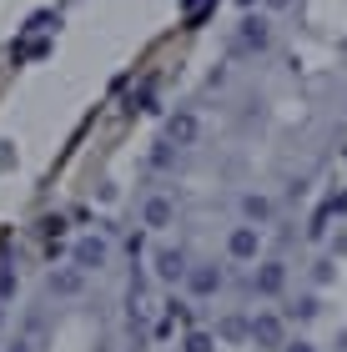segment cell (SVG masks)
<instances>
[{"label":"cell","mask_w":347,"mask_h":352,"mask_svg":"<svg viewBox=\"0 0 347 352\" xmlns=\"http://www.w3.org/2000/svg\"><path fill=\"white\" fill-rule=\"evenodd\" d=\"M71 262H76V267H86V272H101L106 262H111V242L91 232V236H81V242L71 247Z\"/></svg>","instance_id":"3"},{"label":"cell","mask_w":347,"mask_h":352,"mask_svg":"<svg viewBox=\"0 0 347 352\" xmlns=\"http://www.w3.org/2000/svg\"><path fill=\"white\" fill-rule=\"evenodd\" d=\"M216 338H222V342H251V322H247V317H227V322L216 327Z\"/></svg>","instance_id":"12"},{"label":"cell","mask_w":347,"mask_h":352,"mask_svg":"<svg viewBox=\"0 0 347 352\" xmlns=\"http://www.w3.org/2000/svg\"><path fill=\"white\" fill-rule=\"evenodd\" d=\"M292 6V0H267V10H287Z\"/></svg>","instance_id":"22"},{"label":"cell","mask_w":347,"mask_h":352,"mask_svg":"<svg viewBox=\"0 0 347 352\" xmlns=\"http://www.w3.org/2000/svg\"><path fill=\"white\" fill-rule=\"evenodd\" d=\"M5 166H15V146H10V141H0V171H5Z\"/></svg>","instance_id":"19"},{"label":"cell","mask_w":347,"mask_h":352,"mask_svg":"<svg viewBox=\"0 0 347 352\" xmlns=\"http://www.w3.org/2000/svg\"><path fill=\"white\" fill-rule=\"evenodd\" d=\"M337 352H347V332H337Z\"/></svg>","instance_id":"23"},{"label":"cell","mask_w":347,"mask_h":352,"mask_svg":"<svg viewBox=\"0 0 347 352\" xmlns=\"http://www.w3.org/2000/svg\"><path fill=\"white\" fill-rule=\"evenodd\" d=\"M322 312V302H317V292H307V297H297V307H292V317L297 322H312V317Z\"/></svg>","instance_id":"14"},{"label":"cell","mask_w":347,"mask_h":352,"mask_svg":"<svg viewBox=\"0 0 347 352\" xmlns=\"http://www.w3.org/2000/svg\"><path fill=\"white\" fill-rule=\"evenodd\" d=\"M177 221V206H171L166 197H146V206H141V227H151V232H161Z\"/></svg>","instance_id":"9"},{"label":"cell","mask_w":347,"mask_h":352,"mask_svg":"<svg viewBox=\"0 0 347 352\" xmlns=\"http://www.w3.org/2000/svg\"><path fill=\"white\" fill-rule=\"evenodd\" d=\"M151 272H156L161 282L177 287V282H186L192 262H186V252H181V247H156V252H151Z\"/></svg>","instance_id":"2"},{"label":"cell","mask_w":347,"mask_h":352,"mask_svg":"<svg viewBox=\"0 0 347 352\" xmlns=\"http://www.w3.org/2000/svg\"><path fill=\"white\" fill-rule=\"evenodd\" d=\"M201 136V121L192 111H177V116H166V146H197Z\"/></svg>","instance_id":"8"},{"label":"cell","mask_w":347,"mask_h":352,"mask_svg":"<svg viewBox=\"0 0 347 352\" xmlns=\"http://www.w3.org/2000/svg\"><path fill=\"white\" fill-rule=\"evenodd\" d=\"M0 327H5V307H0Z\"/></svg>","instance_id":"25"},{"label":"cell","mask_w":347,"mask_h":352,"mask_svg":"<svg viewBox=\"0 0 347 352\" xmlns=\"http://www.w3.org/2000/svg\"><path fill=\"white\" fill-rule=\"evenodd\" d=\"M333 257H347V232H342V236H333Z\"/></svg>","instance_id":"21"},{"label":"cell","mask_w":347,"mask_h":352,"mask_svg":"<svg viewBox=\"0 0 347 352\" xmlns=\"http://www.w3.org/2000/svg\"><path fill=\"white\" fill-rule=\"evenodd\" d=\"M282 352H317V347H312L307 338H297V342H282Z\"/></svg>","instance_id":"20"},{"label":"cell","mask_w":347,"mask_h":352,"mask_svg":"<svg viewBox=\"0 0 347 352\" xmlns=\"http://www.w3.org/2000/svg\"><path fill=\"white\" fill-rule=\"evenodd\" d=\"M257 252H262V227H257V221L232 227V236H227V257L232 262H257Z\"/></svg>","instance_id":"1"},{"label":"cell","mask_w":347,"mask_h":352,"mask_svg":"<svg viewBox=\"0 0 347 352\" xmlns=\"http://www.w3.org/2000/svg\"><path fill=\"white\" fill-rule=\"evenodd\" d=\"M56 21V15L51 10H36V15H30V21H25V36H30V30H45V25H51Z\"/></svg>","instance_id":"16"},{"label":"cell","mask_w":347,"mask_h":352,"mask_svg":"<svg viewBox=\"0 0 347 352\" xmlns=\"http://www.w3.org/2000/svg\"><path fill=\"white\" fill-rule=\"evenodd\" d=\"M251 292L257 297H282L287 292V262H262L251 272Z\"/></svg>","instance_id":"5"},{"label":"cell","mask_w":347,"mask_h":352,"mask_svg":"<svg viewBox=\"0 0 347 352\" xmlns=\"http://www.w3.org/2000/svg\"><path fill=\"white\" fill-rule=\"evenodd\" d=\"M337 277V262L333 257H322V262H312V282H317V287H327V282H333Z\"/></svg>","instance_id":"15"},{"label":"cell","mask_w":347,"mask_h":352,"mask_svg":"<svg viewBox=\"0 0 347 352\" xmlns=\"http://www.w3.org/2000/svg\"><path fill=\"white\" fill-rule=\"evenodd\" d=\"M272 217H277V201H272V197H262V191H247V197H242V221L267 227Z\"/></svg>","instance_id":"10"},{"label":"cell","mask_w":347,"mask_h":352,"mask_svg":"<svg viewBox=\"0 0 347 352\" xmlns=\"http://www.w3.org/2000/svg\"><path fill=\"white\" fill-rule=\"evenodd\" d=\"M15 292V272H0V302H5Z\"/></svg>","instance_id":"18"},{"label":"cell","mask_w":347,"mask_h":352,"mask_svg":"<svg viewBox=\"0 0 347 352\" xmlns=\"http://www.w3.org/2000/svg\"><path fill=\"white\" fill-rule=\"evenodd\" d=\"M251 342L257 347H282L287 342V322H282L277 312H257L251 317Z\"/></svg>","instance_id":"6"},{"label":"cell","mask_w":347,"mask_h":352,"mask_svg":"<svg viewBox=\"0 0 347 352\" xmlns=\"http://www.w3.org/2000/svg\"><path fill=\"white\" fill-rule=\"evenodd\" d=\"M201 10H207V0H181V15H186V21H197Z\"/></svg>","instance_id":"17"},{"label":"cell","mask_w":347,"mask_h":352,"mask_svg":"<svg viewBox=\"0 0 347 352\" xmlns=\"http://www.w3.org/2000/svg\"><path fill=\"white\" fill-rule=\"evenodd\" d=\"M272 45V25H267V15H247L242 30H236V51H267Z\"/></svg>","instance_id":"7"},{"label":"cell","mask_w":347,"mask_h":352,"mask_svg":"<svg viewBox=\"0 0 347 352\" xmlns=\"http://www.w3.org/2000/svg\"><path fill=\"white\" fill-rule=\"evenodd\" d=\"M181 347H186V352H216V332H207V327H192Z\"/></svg>","instance_id":"13"},{"label":"cell","mask_w":347,"mask_h":352,"mask_svg":"<svg viewBox=\"0 0 347 352\" xmlns=\"http://www.w3.org/2000/svg\"><path fill=\"white\" fill-rule=\"evenodd\" d=\"M222 287H227V272L216 262H201V267L186 272V292H192V297H216Z\"/></svg>","instance_id":"4"},{"label":"cell","mask_w":347,"mask_h":352,"mask_svg":"<svg viewBox=\"0 0 347 352\" xmlns=\"http://www.w3.org/2000/svg\"><path fill=\"white\" fill-rule=\"evenodd\" d=\"M81 287H86V267H60V272H51V292L56 297H76V292H81Z\"/></svg>","instance_id":"11"},{"label":"cell","mask_w":347,"mask_h":352,"mask_svg":"<svg viewBox=\"0 0 347 352\" xmlns=\"http://www.w3.org/2000/svg\"><path fill=\"white\" fill-rule=\"evenodd\" d=\"M242 6H257V0H242Z\"/></svg>","instance_id":"26"},{"label":"cell","mask_w":347,"mask_h":352,"mask_svg":"<svg viewBox=\"0 0 347 352\" xmlns=\"http://www.w3.org/2000/svg\"><path fill=\"white\" fill-rule=\"evenodd\" d=\"M5 352H30V342H15V347H5Z\"/></svg>","instance_id":"24"}]
</instances>
